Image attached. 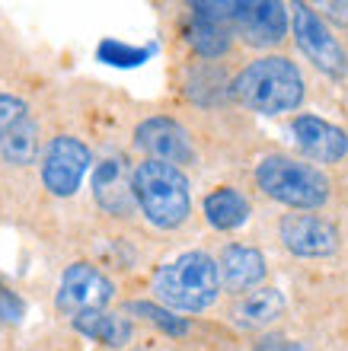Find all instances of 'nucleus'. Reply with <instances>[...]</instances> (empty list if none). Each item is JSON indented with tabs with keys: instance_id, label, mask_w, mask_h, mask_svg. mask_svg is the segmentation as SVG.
Segmentation results:
<instances>
[{
	"instance_id": "nucleus-6",
	"label": "nucleus",
	"mask_w": 348,
	"mask_h": 351,
	"mask_svg": "<svg viewBox=\"0 0 348 351\" xmlns=\"http://www.w3.org/2000/svg\"><path fill=\"white\" fill-rule=\"evenodd\" d=\"M227 26L243 45L272 55L275 48L284 45V38L291 32L288 3L281 0H233V13H230Z\"/></svg>"
},
{
	"instance_id": "nucleus-11",
	"label": "nucleus",
	"mask_w": 348,
	"mask_h": 351,
	"mask_svg": "<svg viewBox=\"0 0 348 351\" xmlns=\"http://www.w3.org/2000/svg\"><path fill=\"white\" fill-rule=\"evenodd\" d=\"M135 147L147 154L144 160H160V163H170L179 169L195 163V147L189 131L166 115H154V119L141 121L135 128Z\"/></svg>"
},
{
	"instance_id": "nucleus-5",
	"label": "nucleus",
	"mask_w": 348,
	"mask_h": 351,
	"mask_svg": "<svg viewBox=\"0 0 348 351\" xmlns=\"http://www.w3.org/2000/svg\"><path fill=\"white\" fill-rule=\"evenodd\" d=\"M288 19H291V32L301 55L329 80H348V48L320 19L313 3H291Z\"/></svg>"
},
{
	"instance_id": "nucleus-20",
	"label": "nucleus",
	"mask_w": 348,
	"mask_h": 351,
	"mask_svg": "<svg viewBox=\"0 0 348 351\" xmlns=\"http://www.w3.org/2000/svg\"><path fill=\"white\" fill-rule=\"evenodd\" d=\"M100 61H106V64H115V67H138L144 64L147 58L154 55V48H135V45H125V42H115V38H106L100 45Z\"/></svg>"
},
{
	"instance_id": "nucleus-10",
	"label": "nucleus",
	"mask_w": 348,
	"mask_h": 351,
	"mask_svg": "<svg viewBox=\"0 0 348 351\" xmlns=\"http://www.w3.org/2000/svg\"><path fill=\"white\" fill-rule=\"evenodd\" d=\"M278 240L297 259H326L332 252H339L342 246L339 227L329 217L313 211L284 214L281 223H278Z\"/></svg>"
},
{
	"instance_id": "nucleus-23",
	"label": "nucleus",
	"mask_w": 348,
	"mask_h": 351,
	"mask_svg": "<svg viewBox=\"0 0 348 351\" xmlns=\"http://www.w3.org/2000/svg\"><path fill=\"white\" fill-rule=\"evenodd\" d=\"M253 351H297V345H291L288 339H266V342H259Z\"/></svg>"
},
{
	"instance_id": "nucleus-13",
	"label": "nucleus",
	"mask_w": 348,
	"mask_h": 351,
	"mask_svg": "<svg viewBox=\"0 0 348 351\" xmlns=\"http://www.w3.org/2000/svg\"><path fill=\"white\" fill-rule=\"evenodd\" d=\"M218 278H220V291L240 297L259 287L268 275L266 256L256 250V246H243V243H230L220 250L218 259Z\"/></svg>"
},
{
	"instance_id": "nucleus-19",
	"label": "nucleus",
	"mask_w": 348,
	"mask_h": 351,
	"mask_svg": "<svg viewBox=\"0 0 348 351\" xmlns=\"http://www.w3.org/2000/svg\"><path fill=\"white\" fill-rule=\"evenodd\" d=\"M125 313L141 316L144 323L156 326L160 332L173 335V339H183V335L189 332V319H185V316H176L173 310H166V306L154 304V300H128V304H125Z\"/></svg>"
},
{
	"instance_id": "nucleus-2",
	"label": "nucleus",
	"mask_w": 348,
	"mask_h": 351,
	"mask_svg": "<svg viewBox=\"0 0 348 351\" xmlns=\"http://www.w3.org/2000/svg\"><path fill=\"white\" fill-rule=\"evenodd\" d=\"M259 192L284 204L288 211H320L332 198V179L320 167H313L291 154H266L256 163Z\"/></svg>"
},
{
	"instance_id": "nucleus-3",
	"label": "nucleus",
	"mask_w": 348,
	"mask_h": 351,
	"mask_svg": "<svg viewBox=\"0 0 348 351\" xmlns=\"http://www.w3.org/2000/svg\"><path fill=\"white\" fill-rule=\"evenodd\" d=\"M131 195L138 211L156 230H176L192 214L189 176L179 167H170L160 160H141L131 169Z\"/></svg>"
},
{
	"instance_id": "nucleus-17",
	"label": "nucleus",
	"mask_w": 348,
	"mask_h": 351,
	"mask_svg": "<svg viewBox=\"0 0 348 351\" xmlns=\"http://www.w3.org/2000/svg\"><path fill=\"white\" fill-rule=\"evenodd\" d=\"M205 221L214 227V230H237L243 223L249 221V214H253V204L249 198L240 189L233 185H218L214 192L205 195Z\"/></svg>"
},
{
	"instance_id": "nucleus-14",
	"label": "nucleus",
	"mask_w": 348,
	"mask_h": 351,
	"mask_svg": "<svg viewBox=\"0 0 348 351\" xmlns=\"http://www.w3.org/2000/svg\"><path fill=\"white\" fill-rule=\"evenodd\" d=\"M288 310V300L278 287L259 285L246 294H240L227 310V319L243 332H262L268 326H275Z\"/></svg>"
},
{
	"instance_id": "nucleus-4",
	"label": "nucleus",
	"mask_w": 348,
	"mask_h": 351,
	"mask_svg": "<svg viewBox=\"0 0 348 351\" xmlns=\"http://www.w3.org/2000/svg\"><path fill=\"white\" fill-rule=\"evenodd\" d=\"M154 294L160 306L179 313H202L218 304L220 278L218 262L208 252H183L179 259L166 262L154 278Z\"/></svg>"
},
{
	"instance_id": "nucleus-12",
	"label": "nucleus",
	"mask_w": 348,
	"mask_h": 351,
	"mask_svg": "<svg viewBox=\"0 0 348 351\" xmlns=\"http://www.w3.org/2000/svg\"><path fill=\"white\" fill-rule=\"evenodd\" d=\"M294 144L313 167H336L348 157V131L320 119V115H294Z\"/></svg>"
},
{
	"instance_id": "nucleus-16",
	"label": "nucleus",
	"mask_w": 348,
	"mask_h": 351,
	"mask_svg": "<svg viewBox=\"0 0 348 351\" xmlns=\"http://www.w3.org/2000/svg\"><path fill=\"white\" fill-rule=\"evenodd\" d=\"M71 326L80 335H86V339H93V342H100V345H109V348H125L135 339V326H131L128 316L109 313V310L77 313V316H71Z\"/></svg>"
},
{
	"instance_id": "nucleus-21",
	"label": "nucleus",
	"mask_w": 348,
	"mask_h": 351,
	"mask_svg": "<svg viewBox=\"0 0 348 351\" xmlns=\"http://www.w3.org/2000/svg\"><path fill=\"white\" fill-rule=\"evenodd\" d=\"M23 313H26V304L16 291H10L3 281H0V323L7 326H16L23 323Z\"/></svg>"
},
{
	"instance_id": "nucleus-7",
	"label": "nucleus",
	"mask_w": 348,
	"mask_h": 351,
	"mask_svg": "<svg viewBox=\"0 0 348 351\" xmlns=\"http://www.w3.org/2000/svg\"><path fill=\"white\" fill-rule=\"evenodd\" d=\"M42 154V131L32 109L19 96L0 93V160L10 167H29Z\"/></svg>"
},
{
	"instance_id": "nucleus-1",
	"label": "nucleus",
	"mask_w": 348,
	"mask_h": 351,
	"mask_svg": "<svg viewBox=\"0 0 348 351\" xmlns=\"http://www.w3.org/2000/svg\"><path fill=\"white\" fill-rule=\"evenodd\" d=\"M230 96L256 115H284L303 106L307 84L288 55H259L227 84Z\"/></svg>"
},
{
	"instance_id": "nucleus-22",
	"label": "nucleus",
	"mask_w": 348,
	"mask_h": 351,
	"mask_svg": "<svg viewBox=\"0 0 348 351\" xmlns=\"http://www.w3.org/2000/svg\"><path fill=\"white\" fill-rule=\"evenodd\" d=\"M313 10L320 13V19L336 32V29H348V0H326V3H313Z\"/></svg>"
},
{
	"instance_id": "nucleus-9",
	"label": "nucleus",
	"mask_w": 348,
	"mask_h": 351,
	"mask_svg": "<svg viewBox=\"0 0 348 351\" xmlns=\"http://www.w3.org/2000/svg\"><path fill=\"white\" fill-rule=\"evenodd\" d=\"M93 154L80 138L58 134L42 150V182L55 198H71L80 189L83 176L90 173Z\"/></svg>"
},
{
	"instance_id": "nucleus-15",
	"label": "nucleus",
	"mask_w": 348,
	"mask_h": 351,
	"mask_svg": "<svg viewBox=\"0 0 348 351\" xmlns=\"http://www.w3.org/2000/svg\"><path fill=\"white\" fill-rule=\"evenodd\" d=\"M93 198L106 214L128 217L135 214V195H131V169L125 167L121 157L102 160L93 173Z\"/></svg>"
},
{
	"instance_id": "nucleus-18",
	"label": "nucleus",
	"mask_w": 348,
	"mask_h": 351,
	"mask_svg": "<svg viewBox=\"0 0 348 351\" xmlns=\"http://www.w3.org/2000/svg\"><path fill=\"white\" fill-rule=\"evenodd\" d=\"M185 42L198 58H224L233 48V32H230L224 23H211V19L192 16L189 26H185Z\"/></svg>"
},
{
	"instance_id": "nucleus-8",
	"label": "nucleus",
	"mask_w": 348,
	"mask_h": 351,
	"mask_svg": "<svg viewBox=\"0 0 348 351\" xmlns=\"http://www.w3.org/2000/svg\"><path fill=\"white\" fill-rule=\"evenodd\" d=\"M112 300H115V285L102 268H96L93 262H73L65 268L55 294V306L61 313L77 316L90 310H106Z\"/></svg>"
}]
</instances>
